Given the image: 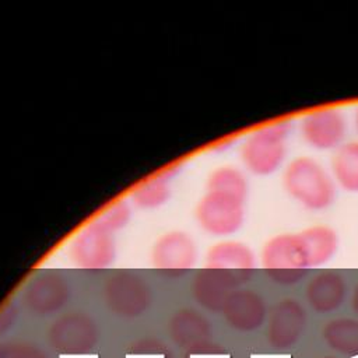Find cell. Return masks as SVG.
<instances>
[{
    "label": "cell",
    "mask_w": 358,
    "mask_h": 358,
    "mask_svg": "<svg viewBox=\"0 0 358 358\" xmlns=\"http://www.w3.org/2000/svg\"><path fill=\"white\" fill-rule=\"evenodd\" d=\"M263 268L267 275L280 284L299 281L308 267V256L299 236H277L267 242L263 250Z\"/></svg>",
    "instance_id": "obj_1"
},
{
    "label": "cell",
    "mask_w": 358,
    "mask_h": 358,
    "mask_svg": "<svg viewBox=\"0 0 358 358\" xmlns=\"http://www.w3.org/2000/svg\"><path fill=\"white\" fill-rule=\"evenodd\" d=\"M103 299L108 308L119 316L141 315L151 299L147 284L133 273L119 271L103 284Z\"/></svg>",
    "instance_id": "obj_2"
},
{
    "label": "cell",
    "mask_w": 358,
    "mask_h": 358,
    "mask_svg": "<svg viewBox=\"0 0 358 358\" xmlns=\"http://www.w3.org/2000/svg\"><path fill=\"white\" fill-rule=\"evenodd\" d=\"M308 315L303 305L294 298L278 301L268 313L266 340L274 350L295 345L306 329Z\"/></svg>",
    "instance_id": "obj_3"
},
{
    "label": "cell",
    "mask_w": 358,
    "mask_h": 358,
    "mask_svg": "<svg viewBox=\"0 0 358 358\" xmlns=\"http://www.w3.org/2000/svg\"><path fill=\"white\" fill-rule=\"evenodd\" d=\"M48 340L60 352H85L95 345L98 329L88 315L70 312L53 322L48 330Z\"/></svg>",
    "instance_id": "obj_4"
},
{
    "label": "cell",
    "mask_w": 358,
    "mask_h": 358,
    "mask_svg": "<svg viewBox=\"0 0 358 358\" xmlns=\"http://www.w3.org/2000/svg\"><path fill=\"white\" fill-rule=\"evenodd\" d=\"M225 322L235 330L252 331L264 320L267 308L264 299L252 289H235L221 309Z\"/></svg>",
    "instance_id": "obj_5"
},
{
    "label": "cell",
    "mask_w": 358,
    "mask_h": 358,
    "mask_svg": "<svg viewBox=\"0 0 358 358\" xmlns=\"http://www.w3.org/2000/svg\"><path fill=\"white\" fill-rule=\"evenodd\" d=\"M69 298V285L57 273L36 275L24 291L25 305L39 313L49 315L62 308Z\"/></svg>",
    "instance_id": "obj_6"
},
{
    "label": "cell",
    "mask_w": 358,
    "mask_h": 358,
    "mask_svg": "<svg viewBox=\"0 0 358 358\" xmlns=\"http://www.w3.org/2000/svg\"><path fill=\"white\" fill-rule=\"evenodd\" d=\"M345 294L344 277L333 270H324L313 275L305 289L306 302L317 313L337 310L343 305Z\"/></svg>",
    "instance_id": "obj_7"
},
{
    "label": "cell",
    "mask_w": 358,
    "mask_h": 358,
    "mask_svg": "<svg viewBox=\"0 0 358 358\" xmlns=\"http://www.w3.org/2000/svg\"><path fill=\"white\" fill-rule=\"evenodd\" d=\"M238 284V280L229 273L214 267H206L194 277L192 288L196 301L201 306L210 310H221Z\"/></svg>",
    "instance_id": "obj_8"
},
{
    "label": "cell",
    "mask_w": 358,
    "mask_h": 358,
    "mask_svg": "<svg viewBox=\"0 0 358 358\" xmlns=\"http://www.w3.org/2000/svg\"><path fill=\"white\" fill-rule=\"evenodd\" d=\"M171 337L183 348L204 351L211 347L210 322L197 310L186 308L178 310L169 322Z\"/></svg>",
    "instance_id": "obj_9"
},
{
    "label": "cell",
    "mask_w": 358,
    "mask_h": 358,
    "mask_svg": "<svg viewBox=\"0 0 358 358\" xmlns=\"http://www.w3.org/2000/svg\"><path fill=\"white\" fill-rule=\"evenodd\" d=\"M208 267L220 268L234 275L238 282L248 281L255 268L252 252L241 243L228 242L217 245L210 250Z\"/></svg>",
    "instance_id": "obj_10"
},
{
    "label": "cell",
    "mask_w": 358,
    "mask_h": 358,
    "mask_svg": "<svg viewBox=\"0 0 358 358\" xmlns=\"http://www.w3.org/2000/svg\"><path fill=\"white\" fill-rule=\"evenodd\" d=\"M322 338L327 347L338 354L358 355V319L336 317L322 329Z\"/></svg>",
    "instance_id": "obj_11"
},
{
    "label": "cell",
    "mask_w": 358,
    "mask_h": 358,
    "mask_svg": "<svg viewBox=\"0 0 358 358\" xmlns=\"http://www.w3.org/2000/svg\"><path fill=\"white\" fill-rule=\"evenodd\" d=\"M171 248H168L164 242H161L159 250L155 253V264L161 270L178 271L186 270L193 263V249L192 243L186 239L179 241H168L166 242Z\"/></svg>",
    "instance_id": "obj_12"
},
{
    "label": "cell",
    "mask_w": 358,
    "mask_h": 358,
    "mask_svg": "<svg viewBox=\"0 0 358 358\" xmlns=\"http://www.w3.org/2000/svg\"><path fill=\"white\" fill-rule=\"evenodd\" d=\"M299 239L305 248L309 267L322 264L329 260L336 249L333 234L323 228H312L303 235H299Z\"/></svg>",
    "instance_id": "obj_13"
},
{
    "label": "cell",
    "mask_w": 358,
    "mask_h": 358,
    "mask_svg": "<svg viewBox=\"0 0 358 358\" xmlns=\"http://www.w3.org/2000/svg\"><path fill=\"white\" fill-rule=\"evenodd\" d=\"M0 358H46L43 352L28 344L0 345Z\"/></svg>",
    "instance_id": "obj_14"
},
{
    "label": "cell",
    "mask_w": 358,
    "mask_h": 358,
    "mask_svg": "<svg viewBox=\"0 0 358 358\" xmlns=\"http://www.w3.org/2000/svg\"><path fill=\"white\" fill-rule=\"evenodd\" d=\"M351 308H352L354 313L358 316V282L355 284L352 295H351Z\"/></svg>",
    "instance_id": "obj_15"
},
{
    "label": "cell",
    "mask_w": 358,
    "mask_h": 358,
    "mask_svg": "<svg viewBox=\"0 0 358 358\" xmlns=\"http://www.w3.org/2000/svg\"><path fill=\"white\" fill-rule=\"evenodd\" d=\"M323 358H334V357H323Z\"/></svg>",
    "instance_id": "obj_16"
}]
</instances>
